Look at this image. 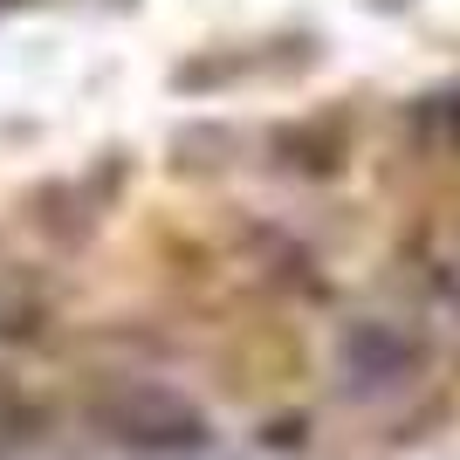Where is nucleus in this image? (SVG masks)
Wrapping results in <instances>:
<instances>
[{"mask_svg": "<svg viewBox=\"0 0 460 460\" xmlns=\"http://www.w3.org/2000/svg\"><path fill=\"white\" fill-rule=\"evenodd\" d=\"M96 420L111 426L124 447H137V454H186V447L207 440V420H199L186 399L158 392V385H131V392L103 399Z\"/></svg>", "mask_w": 460, "mask_h": 460, "instance_id": "1", "label": "nucleus"}, {"mask_svg": "<svg viewBox=\"0 0 460 460\" xmlns=\"http://www.w3.org/2000/svg\"><path fill=\"white\" fill-rule=\"evenodd\" d=\"M412 365H420V344L405 330H392V323H350L344 330V371L358 385H392Z\"/></svg>", "mask_w": 460, "mask_h": 460, "instance_id": "2", "label": "nucleus"}, {"mask_svg": "<svg viewBox=\"0 0 460 460\" xmlns=\"http://www.w3.org/2000/svg\"><path fill=\"white\" fill-rule=\"evenodd\" d=\"M440 288L460 303V254H447V261H440Z\"/></svg>", "mask_w": 460, "mask_h": 460, "instance_id": "3", "label": "nucleus"}]
</instances>
